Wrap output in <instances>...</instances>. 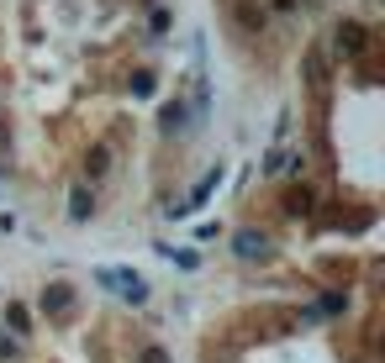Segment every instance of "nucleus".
Wrapping results in <instances>:
<instances>
[{
  "mask_svg": "<svg viewBox=\"0 0 385 363\" xmlns=\"http://www.w3.org/2000/svg\"><path fill=\"white\" fill-rule=\"evenodd\" d=\"M111 290H116L121 300H133V305L148 300V279H143L137 269H111Z\"/></svg>",
  "mask_w": 385,
  "mask_h": 363,
  "instance_id": "f257e3e1",
  "label": "nucleus"
},
{
  "mask_svg": "<svg viewBox=\"0 0 385 363\" xmlns=\"http://www.w3.org/2000/svg\"><path fill=\"white\" fill-rule=\"evenodd\" d=\"M264 247H269V242H264L259 232H238V253H243V258H259Z\"/></svg>",
  "mask_w": 385,
  "mask_h": 363,
  "instance_id": "f03ea898",
  "label": "nucleus"
},
{
  "mask_svg": "<svg viewBox=\"0 0 385 363\" xmlns=\"http://www.w3.org/2000/svg\"><path fill=\"white\" fill-rule=\"evenodd\" d=\"M90 211H96V200L84 195V190H74V195H69V216H74V222H84Z\"/></svg>",
  "mask_w": 385,
  "mask_h": 363,
  "instance_id": "7ed1b4c3",
  "label": "nucleus"
},
{
  "mask_svg": "<svg viewBox=\"0 0 385 363\" xmlns=\"http://www.w3.org/2000/svg\"><path fill=\"white\" fill-rule=\"evenodd\" d=\"M158 253H164V258H174L180 269H195V263H201V258H195V253H180V247H158Z\"/></svg>",
  "mask_w": 385,
  "mask_h": 363,
  "instance_id": "20e7f679",
  "label": "nucleus"
},
{
  "mask_svg": "<svg viewBox=\"0 0 385 363\" xmlns=\"http://www.w3.org/2000/svg\"><path fill=\"white\" fill-rule=\"evenodd\" d=\"M338 37H343V47H349V53H354V47L364 43V26H354V22H349V26H343V32H338Z\"/></svg>",
  "mask_w": 385,
  "mask_h": 363,
  "instance_id": "39448f33",
  "label": "nucleus"
}]
</instances>
